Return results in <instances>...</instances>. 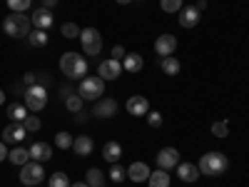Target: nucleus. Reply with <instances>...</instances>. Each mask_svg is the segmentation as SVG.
Listing matches in <instances>:
<instances>
[{
    "instance_id": "1",
    "label": "nucleus",
    "mask_w": 249,
    "mask_h": 187,
    "mask_svg": "<svg viewBox=\"0 0 249 187\" xmlns=\"http://www.w3.org/2000/svg\"><path fill=\"white\" fill-rule=\"evenodd\" d=\"M60 70L70 80H80L88 75V60L77 53H62L60 55Z\"/></svg>"
},
{
    "instance_id": "2",
    "label": "nucleus",
    "mask_w": 249,
    "mask_h": 187,
    "mask_svg": "<svg viewBox=\"0 0 249 187\" xmlns=\"http://www.w3.org/2000/svg\"><path fill=\"white\" fill-rule=\"evenodd\" d=\"M197 168H199V172L207 175V177H219V175H224L227 168H230V162H227V157H224L222 152H207V155L199 157Z\"/></svg>"
},
{
    "instance_id": "3",
    "label": "nucleus",
    "mask_w": 249,
    "mask_h": 187,
    "mask_svg": "<svg viewBox=\"0 0 249 187\" xmlns=\"http://www.w3.org/2000/svg\"><path fill=\"white\" fill-rule=\"evenodd\" d=\"M30 28H33L30 18L23 15V13H10V15H5V20H3V30H5V35H10V37H28V35H30Z\"/></svg>"
},
{
    "instance_id": "4",
    "label": "nucleus",
    "mask_w": 249,
    "mask_h": 187,
    "mask_svg": "<svg viewBox=\"0 0 249 187\" xmlns=\"http://www.w3.org/2000/svg\"><path fill=\"white\" fill-rule=\"evenodd\" d=\"M77 95L82 100H100L102 95H105V80H102L100 75L95 77H82L80 88H77Z\"/></svg>"
},
{
    "instance_id": "5",
    "label": "nucleus",
    "mask_w": 249,
    "mask_h": 187,
    "mask_svg": "<svg viewBox=\"0 0 249 187\" xmlns=\"http://www.w3.org/2000/svg\"><path fill=\"white\" fill-rule=\"evenodd\" d=\"M45 105H48L45 85H30V88H25V108H28L30 112L45 110Z\"/></svg>"
},
{
    "instance_id": "6",
    "label": "nucleus",
    "mask_w": 249,
    "mask_h": 187,
    "mask_svg": "<svg viewBox=\"0 0 249 187\" xmlns=\"http://www.w3.org/2000/svg\"><path fill=\"white\" fill-rule=\"evenodd\" d=\"M45 180V170H43V162H25L23 170H20V182L25 187H35Z\"/></svg>"
},
{
    "instance_id": "7",
    "label": "nucleus",
    "mask_w": 249,
    "mask_h": 187,
    "mask_svg": "<svg viewBox=\"0 0 249 187\" xmlns=\"http://www.w3.org/2000/svg\"><path fill=\"white\" fill-rule=\"evenodd\" d=\"M80 43H82L85 55H100V50H102V35L95 28H85V30H80Z\"/></svg>"
},
{
    "instance_id": "8",
    "label": "nucleus",
    "mask_w": 249,
    "mask_h": 187,
    "mask_svg": "<svg viewBox=\"0 0 249 187\" xmlns=\"http://www.w3.org/2000/svg\"><path fill=\"white\" fill-rule=\"evenodd\" d=\"M25 125L23 122H10V125H5V130H3V142L5 145H20L25 140Z\"/></svg>"
},
{
    "instance_id": "9",
    "label": "nucleus",
    "mask_w": 249,
    "mask_h": 187,
    "mask_svg": "<svg viewBox=\"0 0 249 187\" xmlns=\"http://www.w3.org/2000/svg\"><path fill=\"white\" fill-rule=\"evenodd\" d=\"M179 165V152L175 150V148H162L160 152H157V168L160 170H172V168H177Z\"/></svg>"
},
{
    "instance_id": "10",
    "label": "nucleus",
    "mask_w": 249,
    "mask_h": 187,
    "mask_svg": "<svg viewBox=\"0 0 249 187\" xmlns=\"http://www.w3.org/2000/svg\"><path fill=\"white\" fill-rule=\"evenodd\" d=\"M30 23L35 25V30H50L53 23H55V15H53V10H48V8H37V10L30 15Z\"/></svg>"
},
{
    "instance_id": "11",
    "label": "nucleus",
    "mask_w": 249,
    "mask_h": 187,
    "mask_svg": "<svg viewBox=\"0 0 249 187\" xmlns=\"http://www.w3.org/2000/svg\"><path fill=\"white\" fill-rule=\"evenodd\" d=\"M97 75L102 80H117L122 75V62L120 60H105V62H100V68H97Z\"/></svg>"
},
{
    "instance_id": "12",
    "label": "nucleus",
    "mask_w": 249,
    "mask_h": 187,
    "mask_svg": "<svg viewBox=\"0 0 249 187\" xmlns=\"http://www.w3.org/2000/svg\"><path fill=\"white\" fill-rule=\"evenodd\" d=\"M127 112L132 117H144V115L150 112V100L144 97V95H132L127 100Z\"/></svg>"
},
{
    "instance_id": "13",
    "label": "nucleus",
    "mask_w": 249,
    "mask_h": 187,
    "mask_svg": "<svg viewBox=\"0 0 249 187\" xmlns=\"http://www.w3.org/2000/svg\"><path fill=\"white\" fill-rule=\"evenodd\" d=\"M175 50H177V37H175V35L164 33V35H160V37L155 40V53H157V55L167 57V55H172Z\"/></svg>"
},
{
    "instance_id": "14",
    "label": "nucleus",
    "mask_w": 249,
    "mask_h": 187,
    "mask_svg": "<svg viewBox=\"0 0 249 187\" xmlns=\"http://www.w3.org/2000/svg\"><path fill=\"white\" fill-rule=\"evenodd\" d=\"M28 150H30V160H35V162H48L53 157V148L48 142H33Z\"/></svg>"
},
{
    "instance_id": "15",
    "label": "nucleus",
    "mask_w": 249,
    "mask_h": 187,
    "mask_svg": "<svg viewBox=\"0 0 249 187\" xmlns=\"http://www.w3.org/2000/svg\"><path fill=\"white\" fill-rule=\"evenodd\" d=\"M177 175H179L182 182H197L202 172H199L197 165H192V162H179L177 165Z\"/></svg>"
},
{
    "instance_id": "16",
    "label": "nucleus",
    "mask_w": 249,
    "mask_h": 187,
    "mask_svg": "<svg viewBox=\"0 0 249 187\" xmlns=\"http://www.w3.org/2000/svg\"><path fill=\"white\" fill-rule=\"evenodd\" d=\"M92 115H97V117H115V115H117V102H115L112 97L97 100V105H95Z\"/></svg>"
},
{
    "instance_id": "17",
    "label": "nucleus",
    "mask_w": 249,
    "mask_h": 187,
    "mask_svg": "<svg viewBox=\"0 0 249 187\" xmlns=\"http://www.w3.org/2000/svg\"><path fill=\"white\" fill-rule=\"evenodd\" d=\"M92 148H95V142H92L90 135H77L75 142H72V150H75V155H80V157L92 155Z\"/></svg>"
},
{
    "instance_id": "18",
    "label": "nucleus",
    "mask_w": 249,
    "mask_h": 187,
    "mask_svg": "<svg viewBox=\"0 0 249 187\" xmlns=\"http://www.w3.org/2000/svg\"><path fill=\"white\" fill-rule=\"evenodd\" d=\"M199 23V10L195 5H184L179 10V25L182 28H195Z\"/></svg>"
},
{
    "instance_id": "19",
    "label": "nucleus",
    "mask_w": 249,
    "mask_h": 187,
    "mask_svg": "<svg viewBox=\"0 0 249 187\" xmlns=\"http://www.w3.org/2000/svg\"><path fill=\"white\" fill-rule=\"evenodd\" d=\"M127 177L132 182H144L150 177V168H147V162H132L130 168H127Z\"/></svg>"
},
{
    "instance_id": "20",
    "label": "nucleus",
    "mask_w": 249,
    "mask_h": 187,
    "mask_svg": "<svg viewBox=\"0 0 249 187\" xmlns=\"http://www.w3.org/2000/svg\"><path fill=\"white\" fill-rule=\"evenodd\" d=\"M102 157H105L107 162H117L120 157H122V145L120 142H115V140H110V142H105L102 145Z\"/></svg>"
},
{
    "instance_id": "21",
    "label": "nucleus",
    "mask_w": 249,
    "mask_h": 187,
    "mask_svg": "<svg viewBox=\"0 0 249 187\" xmlns=\"http://www.w3.org/2000/svg\"><path fill=\"white\" fill-rule=\"evenodd\" d=\"M142 68H144L142 55H137V53H127V55H124V60H122V70H127V73H140Z\"/></svg>"
},
{
    "instance_id": "22",
    "label": "nucleus",
    "mask_w": 249,
    "mask_h": 187,
    "mask_svg": "<svg viewBox=\"0 0 249 187\" xmlns=\"http://www.w3.org/2000/svg\"><path fill=\"white\" fill-rule=\"evenodd\" d=\"M160 68H162V73H164V75H170V77L179 75V70H182V65H179V60H177L175 55H167V57H162V62H160Z\"/></svg>"
},
{
    "instance_id": "23",
    "label": "nucleus",
    "mask_w": 249,
    "mask_h": 187,
    "mask_svg": "<svg viewBox=\"0 0 249 187\" xmlns=\"http://www.w3.org/2000/svg\"><path fill=\"white\" fill-rule=\"evenodd\" d=\"M8 117H10L13 122H25L28 108L23 105V102H10V105H8Z\"/></svg>"
},
{
    "instance_id": "24",
    "label": "nucleus",
    "mask_w": 249,
    "mask_h": 187,
    "mask_svg": "<svg viewBox=\"0 0 249 187\" xmlns=\"http://www.w3.org/2000/svg\"><path fill=\"white\" fill-rule=\"evenodd\" d=\"M147 187H170V175H167V170H155V172H150Z\"/></svg>"
},
{
    "instance_id": "25",
    "label": "nucleus",
    "mask_w": 249,
    "mask_h": 187,
    "mask_svg": "<svg viewBox=\"0 0 249 187\" xmlns=\"http://www.w3.org/2000/svg\"><path fill=\"white\" fill-rule=\"evenodd\" d=\"M8 160L13 162V165H20V168H23L25 162H30V150H25V148H13L10 152H8Z\"/></svg>"
},
{
    "instance_id": "26",
    "label": "nucleus",
    "mask_w": 249,
    "mask_h": 187,
    "mask_svg": "<svg viewBox=\"0 0 249 187\" xmlns=\"http://www.w3.org/2000/svg\"><path fill=\"white\" fill-rule=\"evenodd\" d=\"M90 187H102L105 185V172L102 170H97V168H90L88 170V180H85Z\"/></svg>"
},
{
    "instance_id": "27",
    "label": "nucleus",
    "mask_w": 249,
    "mask_h": 187,
    "mask_svg": "<svg viewBox=\"0 0 249 187\" xmlns=\"http://www.w3.org/2000/svg\"><path fill=\"white\" fill-rule=\"evenodd\" d=\"M28 40L33 48H43V45H48V30H30Z\"/></svg>"
},
{
    "instance_id": "28",
    "label": "nucleus",
    "mask_w": 249,
    "mask_h": 187,
    "mask_svg": "<svg viewBox=\"0 0 249 187\" xmlns=\"http://www.w3.org/2000/svg\"><path fill=\"white\" fill-rule=\"evenodd\" d=\"M72 142H75V137H72L70 132H57V135H55V145H57L60 150H70Z\"/></svg>"
},
{
    "instance_id": "29",
    "label": "nucleus",
    "mask_w": 249,
    "mask_h": 187,
    "mask_svg": "<svg viewBox=\"0 0 249 187\" xmlns=\"http://www.w3.org/2000/svg\"><path fill=\"white\" fill-rule=\"evenodd\" d=\"M10 13H25L30 5H33V0H5Z\"/></svg>"
},
{
    "instance_id": "30",
    "label": "nucleus",
    "mask_w": 249,
    "mask_h": 187,
    "mask_svg": "<svg viewBox=\"0 0 249 187\" xmlns=\"http://www.w3.org/2000/svg\"><path fill=\"white\" fill-rule=\"evenodd\" d=\"M48 187H70V180H68L65 172H55V175H50Z\"/></svg>"
},
{
    "instance_id": "31",
    "label": "nucleus",
    "mask_w": 249,
    "mask_h": 187,
    "mask_svg": "<svg viewBox=\"0 0 249 187\" xmlns=\"http://www.w3.org/2000/svg\"><path fill=\"white\" fill-rule=\"evenodd\" d=\"M82 102H85V100H82L80 95H68V97H65V108H68L70 112H80V110H82Z\"/></svg>"
},
{
    "instance_id": "32",
    "label": "nucleus",
    "mask_w": 249,
    "mask_h": 187,
    "mask_svg": "<svg viewBox=\"0 0 249 187\" xmlns=\"http://www.w3.org/2000/svg\"><path fill=\"white\" fill-rule=\"evenodd\" d=\"M160 8L164 13H179L182 10V0H160Z\"/></svg>"
},
{
    "instance_id": "33",
    "label": "nucleus",
    "mask_w": 249,
    "mask_h": 187,
    "mask_svg": "<svg viewBox=\"0 0 249 187\" xmlns=\"http://www.w3.org/2000/svg\"><path fill=\"white\" fill-rule=\"evenodd\" d=\"M62 37H65V40L80 37V28H77L75 23H65V25H62Z\"/></svg>"
},
{
    "instance_id": "34",
    "label": "nucleus",
    "mask_w": 249,
    "mask_h": 187,
    "mask_svg": "<svg viewBox=\"0 0 249 187\" xmlns=\"http://www.w3.org/2000/svg\"><path fill=\"white\" fill-rule=\"evenodd\" d=\"M124 175H127V172H124V168H122V165H112V168H110V180L112 182H122L124 180Z\"/></svg>"
},
{
    "instance_id": "35",
    "label": "nucleus",
    "mask_w": 249,
    "mask_h": 187,
    "mask_svg": "<svg viewBox=\"0 0 249 187\" xmlns=\"http://www.w3.org/2000/svg\"><path fill=\"white\" fill-rule=\"evenodd\" d=\"M212 135L214 137H227V135H230V125H227V122H214L212 125Z\"/></svg>"
},
{
    "instance_id": "36",
    "label": "nucleus",
    "mask_w": 249,
    "mask_h": 187,
    "mask_svg": "<svg viewBox=\"0 0 249 187\" xmlns=\"http://www.w3.org/2000/svg\"><path fill=\"white\" fill-rule=\"evenodd\" d=\"M144 117H147V125H150V128H155V130H157V128H162V115H160V112L150 110Z\"/></svg>"
},
{
    "instance_id": "37",
    "label": "nucleus",
    "mask_w": 249,
    "mask_h": 187,
    "mask_svg": "<svg viewBox=\"0 0 249 187\" xmlns=\"http://www.w3.org/2000/svg\"><path fill=\"white\" fill-rule=\"evenodd\" d=\"M23 125H25V130H28V132H37V130H40V117H35V115H28Z\"/></svg>"
},
{
    "instance_id": "38",
    "label": "nucleus",
    "mask_w": 249,
    "mask_h": 187,
    "mask_svg": "<svg viewBox=\"0 0 249 187\" xmlns=\"http://www.w3.org/2000/svg\"><path fill=\"white\" fill-rule=\"evenodd\" d=\"M124 55H127V53H124V48H122V45H115V48H112V60H120V62H122V60H124Z\"/></svg>"
},
{
    "instance_id": "39",
    "label": "nucleus",
    "mask_w": 249,
    "mask_h": 187,
    "mask_svg": "<svg viewBox=\"0 0 249 187\" xmlns=\"http://www.w3.org/2000/svg\"><path fill=\"white\" fill-rule=\"evenodd\" d=\"M5 157H8V145H5L3 140H0V162H3Z\"/></svg>"
},
{
    "instance_id": "40",
    "label": "nucleus",
    "mask_w": 249,
    "mask_h": 187,
    "mask_svg": "<svg viewBox=\"0 0 249 187\" xmlns=\"http://www.w3.org/2000/svg\"><path fill=\"white\" fill-rule=\"evenodd\" d=\"M35 80H37V77H35L33 73H28V75H25V85H28V88H30V85H37Z\"/></svg>"
},
{
    "instance_id": "41",
    "label": "nucleus",
    "mask_w": 249,
    "mask_h": 187,
    "mask_svg": "<svg viewBox=\"0 0 249 187\" xmlns=\"http://www.w3.org/2000/svg\"><path fill=\"white\" fill-rule=\"evenodd\" d=\"M57 5V0H43V8H48V10H53Z\"/></svg>"
},
{
    "instance_id": "42",
    "label": "nucleus",
    "mask_w": 249,
    "mask_h": 187,
    "mask_svg": "<svg viewBox=\"0 0 249 187\" xmlns=\"http://www.w3.org/2000/svg\"><path fill=\"white\" fill-rule=\"evenodd\" d=\"M195 8H197V10H199V13H202V10H204V8H207V0H197V5H195Z\"/></svg>"
},
{
    "instance_id": "43",
    "label": "nucleus",
    "mask_w": 249,
    "mask_h": 187,
    "mask_svg": "<svg viewBox=\"0 0 249 187\" xmlns=\"http://www.w3.org/2000/svg\"><path fill=\"white\" fill-rule=\"evenodd\" d=\"M70 187H90L88 182H75V185H70Z\"/></svg>"
},
{
    "instance_id": "44",
    "label": "nucleus",
    "mask_w": 249,
    "mask_h": 187,
    "mask_svg": "<svg viewBox=\"0 0 249 187\" xmlns=\"http://www.w3.org/2000/svg\"><path fill=\"white\" fill-rule=\"evenodd\" d=\"M115 3H120V5H130L132 0H115Z\"/></svg>"
},
{
    "instance_id": "45",
    "label": "nucleus",
    "mask_w": 249,
    "mask_h": 187,
    "mask_svg": "<svg viewBox=\"0 0 249 187\" xmlns=\"http://www.w3.org/2000/svg\"><path fill=\"white\" fill-rule=\"evenodd\" d=\"M3 102H5V93H3V90H0V105H3Z\"/></svg>"
},
{
    "instance_id": "46",
    "label": "nucleus",
    "mask_w": 249,
    "mask_h": 187,
    "mask_svg": "<svg viewBox=\"0 0 249 187\" xmlns=\"http://www.w3.org/2000/svg\"><path fill=\"white\" fill-rule=\"evenodd\" d=\"M102 187H105V185H102Z\"/></svg>"
}]
</instances>
